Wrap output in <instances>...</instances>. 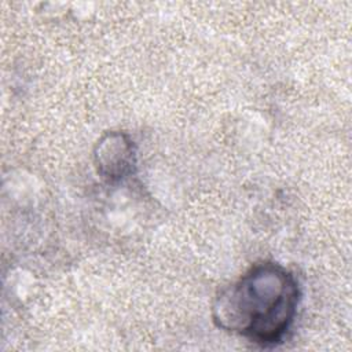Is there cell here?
I'll return each mask as SVG.
<instances>
[{
  "label": "cell",
  "instance_id": "obj_1",
  "mask_svg": "<svg viewBox=\"0 0 352 352\" xmlns=\"http://www.w3.org/2000/svg\"><path fill=\"white\" fill-rule=\"evenodd\" d=\"M298 301L296 276L279 264L263 263L217 294L212 318L226 331L272 346L282 342L290 330Z\"/></svg>",
  "mask_w": 352,
  "mask_h": 352
},
{
  "label": "cell",
  "instance_id": "obj_2",
  "mask_svg": "<svg viewBox=\"0 0 352 352\" xmlns=\"http://www.w3.org/2000/svg\"><path fill=\"white\" fill-rule=\"evenodd\" d=\"M94 161L102 179L109 183L121 182L136 169L135 144L124 132H106L95 146Z\"/></svg>",
  "mask_w": 352,
  "mask_h": 352
}]
</instances>
